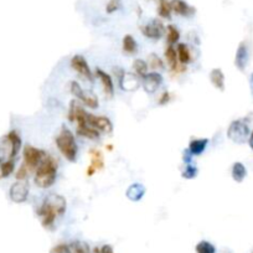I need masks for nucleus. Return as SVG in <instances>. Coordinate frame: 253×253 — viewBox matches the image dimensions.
Here are the masks:
<instances>
[{"instance_id": "1", "label": "nucleus", "mask_w": 253, "mask_h": 253, "mask_svg": "<svg viewBox=\"0 0 253 253\" xmlns=\"http://www.w3.org/2000/svg\"><path fill=\"white\" fill-rule=\"evenodd\" d=\"M66 207H67V202L63 196L57 194L47 195L37 211L41 219L42 226L45 228L54 227L56 219L65 214Z\"/></svg>"}, {"instance_id": "2", "label": "nucleus", "mask_w": 253, "mask_h": 253, "mask_svg": "<svg viewBox=\"0 0 253 253\" xmlns=\"http://www.w3.org/2000/svg\"><path fill=\"white\" fill-rule=\"evenodd\" d=\"M57 164L56 159L51 155H45L40 165L37 166L36 174H35V184L40 189H49L55 184L57 178Z\"/></svg>"}, {"instance_id": "3", "label": "nucleus", "mask_w": 253, "mask_h": 253, "mask_svg": "<svg viewBox=\"0 0 253 253\" xmlns=\"http://www.w3.org/2000/svg\"><path fill=\"white\" fill-rule=\"evenodd\" d=\"M56 145L66 160L75 163L78 157V145L76 143L75 135L68 128L62 126L61 132L56 137Z\"/></svg>"}, {"instance_id": "4", "label": "nucleus", "mask_w": 253, "mask_h": 253, "mask_svg": "<svg viewBox=\"0 0 253 253\" xmlns=\"http://www.w3.org/2000/svg\"><path fill=\"white\" fill-rule=\"evenodd\" d=\"M250 134V126L243 119H236L228 126L227 137L236 144H245L246 142H248Z\"/></svg>"}, {"instance_id": "5", "label": "nucleus", "mask_w": 253, "mask_h": 253, "mask_svg": "<svg viewBox=\"0 0 253 253\" xmlns=\"http://www.w3.org/2000/svg\"><path fill=\"white\" fill-rule=\"evenodd\" d=\"M70 91L73 96L77 99H80L86 107L92 109L98 108L99 101L98 97H97V95L95 92H92V91L90 90H82L80 83L76 82V81H72V82L70 83Z\"/></svg>"}, {"instance_id": "6", "label": "nucleus", "mask_w": 253, "mask_h": 253, "mask_svg": "<svg viewBox=\"0 0 253 253\" xmlns=\"http://www.w3.org/2000/svg\"><path fill=\"white\" fill-rule=\"evenodd\" d=\"M24 164L28 166L29 170H36L37 166L40 165V163L42 161V159L45 158L46 153L44 150H40L37 148L32 147V145H26L24 148Z\"/></svg>"}, {"instance_id": "7", "label": "nucleus", "mask_w": 253, "mask_h": 253, "mask_svg": "<svg viewBox=\"0 0 253 253\" xmlns=\"http://www.w3.org/2000/svg\"><path fill=\"white\" fill-rule=\"evenodd\" d=\"M29 191H30V189H29V184L26 183V180H18L11 185L10 190H9V196H10L11 201L15 204H23L28 200Z\"/></svg>"}, {"instance_id": "8", "label": "nucleus", "mask_w": 253, "mask_h": 253, "mask_svg": "<svg viewBox=\"0 0 253 253\" xmlns=\"http://www.w3.org/2000/svg\"><path fill=\"white\" fill-rule=\"evenodd\" d=\"M71 67H72L73 71H76L78 75L82 76L85 80H88L90 82H93V80H95L92 71H91L90 68V65H88V62L86 61V59L82 55H75V56L71 59Z\"/></svg>"}, {"instance_id": "9", "label": "nucleus", "mask_w": 253, "mask_h": 253, "mask_svg": "<svg viewBox=\"0 0 253 253\" xmlns=\"http://www.w3.org/2000/svg\"><path fill=\"white\" fill-rule=\"evenodd\" d=\"M87 124L96 130L102 133H112L113 130V124H112L111 119L107 118L104 116H95L87 112Z\"/></svg>"}, {"instance_id": "10", "label": "nucleus", "mask_w": 253, "mask_h": 253, "mask_svg": "<svg viewBox=\"0 0 253 253\" xmlns=\"http://www.w3.org/2000/svg\"><path fill=\"white\" fill-rule=\"evenodd\" d=\"M140 30H142V34L144 35L145 37H148V39L159 40L163 36L165 29H164V25L161 24V21L153 20L150 21L149 24H147V25L142 26Z\"/></svg>"}, {"instance_id": "11", "label": "nucleus", "mask_w": 253, "mask_h": 253, "mask_svg": "<svg viewBox=\"0 0 253 253\" xmlns=\"http://www.w3.org/2000/svg\"><path fill=\"white\" fill-rule=\"evenodd\" d=\"M117 77H118L119 87L123 91H135L139 87V80L135 73H128L121 70L119 73H117Z\"/></svg>"}, {"instance_id": "12", "label": "nucleus", "mask_w": 253, "mask_h": 253, "mask_svg": "<svg viewBox=\"0 0 253 253\" xmlns=\"http://www.w3.org/2000/svg\"><path fill=\"white\" fill-rule=\"evenodd\" d=\"M163 83V76L159 72H149L143 78V88L147 93H154Z\"/></svg>"}, {"instance_id": "13", "label": "nucleus", "mask_w": 253, "mask_h": 253, "mask_svg": "<svg viewBox=\"0 0 253 253\" xmlns=\"http://www.w3.org/2000/svg\"><path fill=\"white\" fill-rule=\"evenodd\" d=\"M250 62V50L246 42H241L237 47L235 56V65L240 71H245Z\"/></svg>"}, {"instance_id": "14", "label": "nucleus", "mask_w": 253, "mask_h": 253, "mask_svg": "<svg viewBox=\"0 0 253 253\" xmlns=\"http://www.w3.org/2000/svg\"><path fill=\"white\" fill-rule=\"evenodd\" d=\"M5 142L9 145V158L14 159L19 154V152L21 149V145H23L20 135H19V133L16 130H11L5 137Z\"/></svg>"}, {"instance_id": "15", "label": "nucleus", "mask_w": 253, "mask_h": 253, "mask_svg": "<svg viewBox=\"0 0 253 253\" xmlns=\"http://www.w3.org/2000/svg\"><path fill=\"white\" fill-rule=\"evenodd\" d=\"M96 77L101 81L102 87H103V91L107 96H108L109 98L113 97L114 85H113V80H112L111 76H109L106 71L102 70V68H96Z\"/></svg>"}, {"instance_id": "16", "label": "nucleus", "mask_w": 253, "mask_h": 253, "mask_svg": "<svg viewBox=\"0 0 253 253\" xmlns=\"http://www.w3.org/2000/svg\"><path fill=\"white\" fill-rule=\"evenodd\" d=\"M171 9L176 15L184 16V18H190L195 14V9L189 5L184 0H171Z\"/></svg>"}, {"instance_id": "17", "label": "nucleus", "mask_w": 253, "mask_h": 253, "mask_svg": "<svg viewBox=\"0 0 253 253\" xmlns=\"http://www.w3.org/2000/svg\"><path fill=\"white\" fill-rule=\"evenodd\" d=\"M91 154H92V163H91L90 168L87 170V176H92L97 170H101L104 165L103 155H102L101 152H98V150H92Z\"/></svg>"}, {"instance_id": "18", "label": "nucleus", "mask_w": 253, "mask_h": 253, "mask_svg": "<svg viewBox=\"0 0 253 253\" xmlns=\"http://www.w3.org/2000/svg\"><path fill=\"white\" fill-rule=\"evenodd\" d=\"M145 194V188L142 185V184H132L129 188L126 189V197L130 200V201H140L143 199Z\"/></svg>"}, {"instance_id": "19", "label": "nucleus", "mask_w": 253, "mask_h": 253, "mask_svg": "<svg viewBox=\"0 0 253 253\" xmlns=\"http://www.w3.org/2000/svg\"><path fill=\"white\" fill-rule=\"evenodd\" d=\"M210 81L215 88L219 91H225V75L221 68H214L210 72Z\"/></svg>"}, {"instance_id": "20", "label": "nucleus", "mask_w": 253, "mask_h": 253, "mask_svg": "<svg viewBox=\"0 0 253 253\" xmlns=\"http://www.w3.org/2000/svg\"><path fill=\"white\" fill-rule=\"evenodd\" d=\"M209 144V139L202 138V139H192L189 144V152L191 153L192 155H201L205 152Z\"/></svg>"}, {"instance_id": "21", "label": "nucleus", "mask_w": 253, "mask_h": 253, "mask_svg": "<svg viewBox=\"0 0 253 253\" xmlns=\"http://www.w3.org/2000/svg\"><path fill=\"white\" fill-rule=\"evenodd\" d=\"M176 52H178V60L181 65H189L192 61L191 52L189 50L188 45L179 44L176 47Z\"/></svg>"}, {"instance_id": "22", "label": "nucleus", "mask_w": 253, "mask_h": 253, "mask_svg": "<svg viewBox=\"0 0 253 253\" xmlns=\"http://www.w3.org/2000/svg\"><path fill=\"white\" fill-rule=\"evenodd\" d=\"M165 59L168 65L170 66V68L173 71L178 70V52H176V49L173 46V45H168V47L165 49Z\"/></svg>"}, {"instance_id": "23", "label": "nucleus", "mask_w": 253, "mask_h": 253, "mask_svg": "<svg viewBox=\"0 0 253 253\" xmlns=\"http://www.w3.org/2000/svg\"><path fill=\"white\" fill-rule=\"evenodd\" d=\"M231 175H232V179L236 183H242L246 179V176H247V169H246V166L242 163L237 161V163L232 165Z\"/></svg>"}, {"instance_id": "24", "label": "nucleus", "mask_w": 253, "mask_h": 253, "mask_svg": "<svg viewBox=\"0 0 253 253\" xmlns=\"http://www.w3.org/2000/svg\"><path fill=\"white\" fill-rule=\"evenodd\" d=\"M77 134L83 138H87L91 140H98L99 139V132L95 128L90 126H77Z\"/></svg>"}, {"instance_id": "25", "label": "nucleus", "mask_w": 253, "mask_h": 253, "mask_svg": "<svg viewBox=\"0 0 253 253\" xmlns=\"http://www.w3.org/2000/svg\"><path fill=\"white\" fill-rule=\"evenodd\" d=\"M123 51L128 55H134L138 51V42L132 35H126L123 37Z\"/></svg>"}, {"instance_id": "26", "label": "nucleus", "mask_w": 253, "mask_h": 253, "mask_svg": "<svg viewBox=\"0 0 253 253\" xmlns=\"http://www.w3.org/2000/svg\"><path fill=\"white\" fill-rule=\"evenodd\" d=\"M171 4L168 0H159V6H158V14L163 19H171Z\"/></svg>"}, {"instance_id": "27", "label": "nucleus", "mask_w": 253, "mask_h": 253, "mask_svg": "<svg viewBox=\"0 0 253 253\" xmlns=\"http://www.w3.org/2000/svg\"><path fill=\"white\" fill-rule=\"evenodd\" d=\"M133 70H134L135 75H137L138 77L144 78L148 73V63L144 60H134V62H133Z\"/></svg>"}, {"instance_id": "28", "label": "nucleus", "mask_w": 253, "mask_h": 253, "mask_svg": "<svg viewBox=\"0 0 253 253\" xmlns=\"http://www.w3.org/2000/svg\"><path fill=\"white\" fill-rule=\"evenodd\" d=\"M180 39V31L178 30L175 25L166 26V41L169 45H174Z\"/></svg>"}, {"instance_id": "29", "label": "nucleus", "mask_w": 253, "mask_h": 253, "mask_svg": "<svg viewBox=\"0 0 253 253\" xmlns=\"http://www.w3.org/2000/svg\"><path fill=\"white\" fill-rule=\"evenodd\" d=\"M14 169H15V164H14L13 159L0 164V179L9 178L14 173Z\"/></svg>"}, {"instance_id": "30", "label": "nucleus", "mask_w": 253, "mask_h": 253, "mask_svg": "<svg viewBox=\"0 0 253 253\" xmlns=\"http://www.w3.org/2000/svg\"><path fill=\"white\" fill-rule=\"evenodd\" d=\"M196 253H216V247L209 241H200L195 247Z\"/></svg>"}, {"instance_id": "31", "label": "nucleus", "mask_w": 253, "mask_h": 253, "mask_svg": "<svg viewBox=\"0 0 253 253\" xmlns=\"http://www.w3.org/2000/svg\"><path fill=\"white\" fill-rule=\"evenodd\" d=\"M70 248L71 253H90V247L87 243L80 242V241L70 243Z\"/></svg>"}, {"instance_id": "32", "label": "nucleus", "mask_w": 253, "mask_h": 253, "mask_svg": "<svg viewBox=\"0 0 253 253\" xmlns=\"http://www.w3.org/2000/svg\"><path fill=\"white\" fill-rule=\"evenodd\" d=\"M154 70H163L164 68V62L160 57L158 56L155 54H150L149 55V65Z\"/></svg>"}, {"instance_id": "33", "label": "nucleus", "mask_w": 253, "mask_h": 253, "mask_svg": "<svg viewBox=\"0 0 253 253\" xmlns=\"http://www.w3.org/2000/svg\"><path fill=\"white\" fill-rule=\"evenodd\" d=\"M197 173H199V170H197L196 166L192 165L191 163L186 164L185 169H184V171H183V178H185V179H194V178H196V176H197Z\"/></svg>"}, {"instance_id": "34", "label": "nucleus", "mask_w": 253, "mask_h": 253, "mask_svg": "<svg viewBox=\"0 0 253 253\" xmlns=\"http://www.w3.org/2000/svg\"><path fill=\"white\" fill-rule=\"evenodd\" d=\"M50 253H71L70 245H67V243H60V245L52 247Z\"/></svg>"}, {"instance_id": "35", "label": "nucleus", "mask_w": 253, "mask_h": 253, "mask_svg": "<svg viewBox=\"0 0 253 253\" xmlns=\"http://www.w3.org/2000/svg\"><path fill=\"white\" fill-rule=\"evenodd\" d=\"M121 8V0H109L106 5V11L108 14L116 13Z\"/></svg>"}, {"instance_id": "36", "label": "nucleus", "mask_w": 253, "mask_h": 253, "mask_svg": "<svg viewBox=\"0 0 253 253\" xmlns=\"http://www.w3.org/2000/svg\"><path fill=\"white\" fill-rule=\"evenodd\" d=\"M28 175H29L28 166H26L25 164H23V165L19 168L18 173H16V179H18V180H26V179H28Z\"/></svg>"}, {"instance_id": "37", "label": "nucleus", "mask_w": 253, "mask_h": 253, "mask_svg": "<svg viewBox=\"0 0 253 253\" xmlns=\"http://www.w3.org/2000/svg\"><path fill=\"white\" fill-rule=\"evenodd\" d=\"M169 101H170V93L164 92L163 95H161L160 99H159V104H160V106H164V104L168 103Z\"/></svg>"}, {"instance_id": "38", "label": "nucleus", "mask_w": 253, "mask_h": 253, "mask_svg": "<svg viewBox=\"0 0 253 253\" xmlns=\"http://www.w3.org/2000/svg\"><path fill=\"white\" fill-rule=\"evenodd\" d=\"M99 253H114V251H113V248H112V246L104 245L103 247L99 250Z\"/></svg>"}, {"instance_id": "39", "label": "nucleus", "mask_w": 253, "mask_h": 253, "mask_svg": "<svg viewBox=\"0 0 253 253\" xmlns=\"http://www.w3.org/2000/svg\"><path fill=\"white\" fill-rule=\"evenodd\" d=\"M248 145H250L251 149L253 150V130H252V132H251L250 138H248Z\"/></svg>"}, {"instance_id": "40", "label": "nucleus", "mask_w": 253, "mask_h": 253, "mask_svg": "<svg viewBox=\"0 0 253 253\" xmlns=\"http://www.w3.org/2000/svg\"><path fill=\"white\" fill-rule=\"evenodd\" d=\"M250 87H251V93H252V96H253V73L250 77Z\"/></svg>"}, {"instance_id": "41", "label": "nucleus", "mask_w": 253, "mask_h": 253, "mask_svg": "<svg viewBox=\"0 0 253 253\" xmlns=\"http://www.w3.org/2000/svg\"><path fill=\"white\" fill-rule=\"evenodd\" d=\"M95 253H99V250H97L96 248V250H95Z\"/></svg>"}]
</instances>
